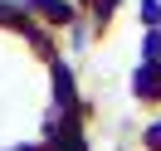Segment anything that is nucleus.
I'll use <instances>...</instances> for the list:
<instances>
[{
    "instance_id": "obj_1",
    "label": "nucleus",
    "mask_w": 161,
    "mask_h": 151,
    "mask_svg": "<svg viewBox=\"0 0 161 151\" xmlns=\"http://www.w3.org/2000/svg\"><path fill=\"white\" fill-rule=\"evenodd\" d=\"M137 93H142V98H161V63L156 59L137 73Z\"/></svg>"
},
{
    "instance_id": "obj_2",
    "label": "nucleus",
    "mask_w": 161,
    "mask_h": 151,
    "mask_svg": "<svg viewBox=\"0 0 161 151\" xmlns=\"http://www.w3.org/2000/svg\"><path fill=\"white\" fill-rule=\"evenodd\" d=\"M34 5H39L49 20H69V5H64V0H34Z\"/></svg>"
},
{
    "instance_id": "obj_3",
    "label": "nucleus",
    "mask_w": 161,
    "mask_h": 151,
    "mask_svg": "<svg viewBox=\"0 0 161 151\" xmlns=\"http://www.w3.org/2000/svg\"><path fill=\"white\" fill-rule=\"evenodd\" d=\"M147 146H156V151H161V122H156V127L147 132Z\"/></svg>"
},
{
    "instance_id": "obj_4",
    "label": "nucleus",
    "mask_w": 161,
    "mask_h": 151,
    "mask_svg": "<svg viewBox=\"0 0 161 151\" xmlns=\"http://www.w3.org/2000/svg\"><path fill=\"white\" fill-rule=\"evenodd\" d=\"M112 5H117V0H98V15H108V10H112Z\"/></svg>"
}]
</instances>
